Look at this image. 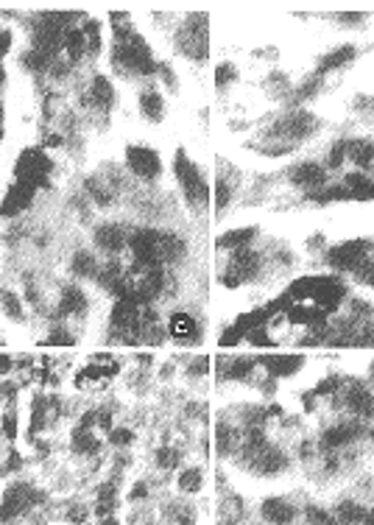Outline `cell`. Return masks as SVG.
I'll list each match as a JSON object with an SVG mask.
<instances>
[{
  "label": "cell",
  "mask_w": 374,
  "mask_h": 525,
  "mask_svg": "<svg viewBox=\"0 0 374 525\" xmlns=\"http://www.w3.org/2000/svg\"><path fill=\"white\" fill-rule=\"evenodd\" d=\"M174 174H176V182L185 193L187 204L193 210H204L210 204V184L201 176V168L187 157L185 148H176V154H174Z\"/></svg>",
  "instance_id": "1"
},
{
  "label": "cell",
  "mask_w": 374,
  "mask_h": 525,
  "mask_svg": "<svg viewBox=\"0 0 374 525\" xmlns=\"http://www.w3.org/2000/svg\"><path fill=\"white\" fill-rule=\"evenodd\" d=\"M176 48L193 62H204L210 53V17L204 11L187 14V20L179 26Z\"/></svg>",
  "instance_id": "2"
},
{
  "label": "cell",
  "mask_w": 374,
  "mask_h": 525,
  "mask_svg": "<svg viewBox=\"0 0 374 525\" xmlns=\"http://www.w3.org/2000/svg\"><path fill=\"white\" fill-rule=\"evenodd\" d=\"M50 174H53V160L47 157L42 148H26L20 151L14 162V182L31 184L37 190L50 187Z\"/></svg>",
  "instance_id": "3"
},
{
  "label": "cell",
  "mask_w": 374,
  "mask_h": 525,
  "mask_svg": "<svg viewBox=\"0 0 374 525\" xmlns=\"http://www.w3.org/2000/svg\"><path fill=\"white\" fill-rule=\"evenodd\" d=\"M263 268V258L260 252H254L251 246H243V249H234L230 255V268L221 274V282L227 288H237L243 282H251Z\"/></svg>",
  "instance_id": "4"
},
{
  "label": "cell",
  "mask_w": 374,
  "mask_h": 525,
  "mask_svg": "<svg viewBox=\"0 0 374 525\" xmlns=\"http://www.w3.org/2000/svg\"><path fill=\"white\" fill-rule=\"evenodd\" d=\"M126 168L142 182H154L162 174V160L148 145H129L126 148Z\"/></svg>",
  "instance_id": "5"
},
{
  "label": "cell",
  "mask_w": 374,
  "mask_h": 525,
  "mask_svg": "<svg viewBox=\"0 0 374 525\" xmlns=\"http://www.w3.org/2000/svg\"><path fill=\"white\" fill-rule=\"evenodd\" d=\"M366 252H369L366 241H344L329 249L327 262L338 271H358L366 260Z\"/></svg>",
  "instance_id": "6"
},
{
  "label": "cell",
  "mask_w": 374,
  "mask_h": 525,
  "mask_svg": "<svg viewBox=\"0 0 374 525\" xmlns=\"http://www.w3.org/2000/svg\"><path fill=\"white\" fill-rule=\"evenodd\" d=\"M34 196H37V187L31 184H23V182H11L3 201H0V219H17L23 216L31 204H34Z\"/></svg>",
  "instance_id": "7"
},
{
  "label": "cell",
  "mask_w": 374,
  "mask_h": 525,
  "mask_svg": "<svg viewBox=\"0 0 374 525\" xmlns=\"http://www.w3.org/2000/svg\"><path fill=\"white\" fill-rule=\"evenodd\" d=\"M288 179H290L293 187H302V190L313 193V190H322V187H324L327 171H324L319 162H299V165H293V168L288 171Z\"/></svg>",
  "instance_id": "8"
},
{
  "label": "cell",
  "mask_w": 374,
  "mask_h": 525,
  "mask_svg": "<svg viewBox=\"0 0 374 525\" xmlns=\"http://www.w3.org/2000/svg\"><path fill=\"white\" fill-rule=\"evenodd\" d=\"M95 246L106 255H120L126 246H129V235L120 223H101L95 226V235H93Z\"/></svg>",
  "instance_id": "9"
},
{
  "label": "cell",
  "mask_w": 374,
  "mask_h": 525,
  "mask_svg": "<svg viewBox=\"0 0 374 525\" xmlns=\"http://www.w3.org/2000/svg\"><path fill=\"white\" fill-rule=\"evenodd\" d=\"M313 129H316V118H313V115H307V112H293V115H288L285 121H280V126H274V134L285 137L288 143H296V140H305Z\"/></svg>",
  "instance_id": "10"
},
{
  "label": "cell",
  "mask_w": 374,
  "mask_h": 525,
  "mask_svg": "<svg viewBox=\"0 0 374 525\" xmlns=\"http://www.w3.org/2000/svg\"><path fill=\"white\" fill-rule=\"evenodd\" d=\"M254 360L260 366H266V372L271 377H290V375H296L305 366V358L302 355H285V352H280V355H260Z\"/></svg>",
  "instance_id": "11"
},
{
  "label": "cell",
  "mask_w": 374,
  "mask_h": 525,
  "mask_svg": "<svg viewBox=\"0 0 374 525\" xmlns=\"http://www.w3.org/2000/svg\"><path fill=\"white\" fill-rule=\"evenodd\" d=\"M87 307H90L87 294H84L79 285H64V288H62V294H59V307H56L59 316H64V319H81V316L87 313Z\"/></svg>",
  "instance_id": "12"
},
{
  "label": "cell",
  "mask_w": 374,
  "mask_h": 525,
  "mask_svg": "<svg viewBox=\"0 0 374 525\" xmlns=\"http://www.w3.org/2000/svg\"><path fill=\"white\" fill-rule=\"evenodd\" d=\"M168 333L179 344H193V341L201 338V330H198V324H196V319L190 313H174L168 319Z\"/></svg>",
  "instance_id": "13"
},
{
  "label": "cell",
  "mask_w": 374,
  "mask_h": 525,
  "mask_svg": "<svg viewBox=\"0 0 374 525\" xmlns=\"http://www.w3.org/2000/svg\"><path fill=\"white\" fill-rule=\"evenodd\" d=\"M84 104H93L95 109L109 112L112 104H115V87H112V82H109L106 76H93L90 92L84 95Z\"/></svg>",
  "instance_id": "14"
},
{
  "label": "cell",
  "mask_w": 374,
  "mask_h": 525,
  "mask_svg": "<svg viewBox=\"0 0 374 525\" xmlns=\"http://www.w3.org/2000/svg\"><path fill=\"white\" fill-rule=\"evenodd\" d=\"M296 517V509L285 497H268L263 503V520L271 525H290Z\"/></svg>",
  "instance_id": "15"
},
{
  "label": "cell",
  "mask_w": 374,
  "mask_h": 525,
  "mask_svg": "<svg viewBox=\"0 0 374 525\" xmlns=\"http://www.w3.org/2000/svg\"><path fill=\"white\" fill-rule=\"evenodd\" d=\"M355 56H358V48H355V45H338V48H332L327 56L319 59V76H322V73H329V70H338V67H344V65H349Z\"/></svg>",
  "instance_id": "16"
},
{
  "label": "cell",
  "mask_w": 374,
  "mask_h": 525,
  "mask_svg": "<svg viewBox=\"0 0 374 525\" xmlns=\"http://www.w3.org/2000/svg\"><path fill=\"white\" fill-rule=\"evenodd\" d=\"M140 115L151 123H159L165 118V98L157 89H145L140 92Z\"/></svg>",
  "instance_id": "17"
},
{
  "label": "cell",
  "mask_w": 374,
  "mask_h": 525,
  "mask_svg": "<svg viewBox=\"0 0 374 525\" xmlns=\"http://www.w3.org/2000/svg\"><path fill=\"white\" fill-rule=\"evenodd\" d=\"M70 268H73V274L79 280H98V274H101V262H98L93 252H76Z\"/></svg>",
  "instance_id": "18"
},
{
  "label": "cell",
  "mask_w": 374,
  "mask_h": 525,
  "mask_svg": "<svg viewBox=\"0 0 374 525\" xmlns=\"http://www.w3.org/2000/svg\"><path fill=\"white\" fill-rule=\"evenodd\" d=\"M257 235V226H243V229H230V232H224L221 238H218V249L224 252V249H243V246H249L251 243V238Z\"/></svg>",
  "instance_id": "19"
},
{
  "label": "cell",
  "mask_w": 374,
  "mask_h": 525,
  "mask_svg": "<svg viewBox=\"0 0 374 525\" xmlns=\"http://www.w3.org/2000/svg\"><path fill=\"white\" fill-rule=\"evenodd\" d=\"M64 50H67V62H70V65H76L79 59L87 56V37H84L81 26H76V28L67 31V37H64Z\"/></svg>",
  "instance_id": "20"
},
{
  "label": "cell",
  "mask_w": 374,
  "mask_h": 525,
  "mask_svg": "<svg viewBox=\"0 0 374 525\" xmlns=\"http://www.w3.org/2000/svg\"><path fill=\"white\" fill-rule=\"evenodd\" d=\"M346 157L358 165V168H372L374 165V143H369V140H355V143H349L346 145Z\"/></svg>",
  "instance_id": "21"
},
{
  "label": "cell",
  "mask_w": 374,
  "mask_h": 525,
  "mask_svg": "<svg viewBox=\"0 0 374 525\" xmlns=\"http://www.w3.org/2000/svg\"><path fill=\"white\" fill-rule=\"evenodd\" d=\"M232 196H234V184L227 179V174L221 171V174L215 176V187H212V201H215V213H218V216H224V210L230 207Z\"/></svg>",
  "instance_id": "22"
},
{
  "label": "cell",
  "mask_w": 374,
  "mask_h": 525,
  "mask_svg": "<svg viewBox=\"0 0 374 525\" xmlns=\"http://www.w3.org/2000/svg\"><path fill=\"white\" fill-rule=\"evenodd\" d=\"M251 330V319H249V313H243V316H237L234 319V324L221 336V347L224 350H230V347H234V344H240V341H246V333Z\"/></svg>",
  "instance_id": "23"
},
{
  "label": "cell",
  "mask_w": 374,
  "mask_h": 525,
  "mask_svg": "<svg viewBox=\"0 0 374 525\" xmlns=\"http://www.w3.org/2000/svg\"><path fill=\"white\" fill-rule=\"evenodd\" d=\"M346 405L358 416H374V394L366 392V389H352L346 394Z\"/></svg>",
  "instance_id": "24"
},
{
  "label": "cell",
  "mask_w": 374,
  "mask_h": 525,
  "mask_svg": "<svg viewBox=\"0 0 374 525\" xmlns=\"http://www.w3.org/2000/svg\"><path fill=\"white\" fill-rule=\"evenodd\" d=\"M98 436H95L90 428H81V425H76V431H73V450L79 453V455H95L98 453Z\"/></svg>",
  "instance_id": "25"
},
{
  "label": "cell",
  "mask_w": 374,
  "mask_h": 525,
  "mask_svg": "<svg viewBox=\"0 0 374 525\" xmlns=\"http://www.w3.org/2000/svg\"><path fill=\"white\" fill-rule=\"evenodd\" d=\"M335 514H338V525H361L363 517H366V509L361 503H355V500H344L335 509Z\"/></svg>",
  "instance_id": "26"
},
{
  "label": "cell",
  "mask_w": 374,
  "mask_h": 525,
  "mask_svg": "<svg viewBox=\"0 0 374 525\" xmlns=\"http://www.w3.org/2000/svg\"><path fill=\"white\" fill-rule=\"evenodd\" d=\"M0 310H3V316H8L11 321H23V319H26L20 297H17L14 291H8V288L0 291Z\"/></svg>",
  "instance_id": "27"
},
{
  "label": "cell",
  "mask_w": 374,
  "mask_h": 525,
  "mask_svg": "<svg viewBox=\"0 0 374 525\" xmlns=\"http://www.w3.org/2000/svg\"><path fill=\"white\" fill-rule=\"evenodd\" d=\"M87 196L93 199L98 207H109V204H112V193L106 190V184H103L98 176H90V179H87Z\"/></svg>",
  "instance_id": "28"
},
{
  "label": "cell",
  "mask_w": 374,
  "mask_h": 525,
  "mask_svg": "<svg viewBox=\"0 0 374 525\" xmlns=\"http://www.w3.org/2000/svg\"><path fill=\"white\" fill-rule=\"evenodd\" d=\"M352 436H355V428H349V425H335V428H329L327 433H324V444L327 447H341V444H346V441H352Z\"/></svg>",
  "instance_id": "29"
},
{
  "label": "cell",
  "mask_w": 374,
  "mask_h": 525,
  "mask_svg": "<svg viewBox=\"0 0 374 525\" xmlns=\"http://www.w3.org/2000/svg\"><path fill=\"white\" fill-rule=\"evenodd\" d=\"M234 82H237V67H234L232 62H221V65L215 67V87L224 92V89L230 87V84H234Z\"/></svg>",
  "instance_id": "30"
},
{
  "label": "cell",
  "mask_w": 374,
  "mask_h": 525,
  "mask_svg": "<svg viewBox=\"0 0 374 525\" xmlns=\"http://www.w3.org/2000/svg\"><path fill=\"white\" fill-rule=\"evenodd\" d=\"M179 489L182 492H198L201 489V470L198 467H187V470H182V475H179Z\"/></svg>",
  "instance_id": "31"
},
{
  "label": "cell",
  "mask_w": 374,
  "mask_h": 525,
  "mask_svg": "<svg viewBox=\"0 0 374 525\" xmlns=\"http://www.w3.org/2000/svg\"><path fill=\"white\" fill-rule=\"evenodd\" d=\"M215 433H218V436H215V447H218V453H221V455H227V453L234 447V436H237V433H234L227 422H221Z\"/></svg>",
  "instance_id": "32"
},
{
  "label": "cell",
  "mask_w": 374,
  "mask_h": 525,
  "mask_svg": "<svg viewBox=\"0 0 374 525\" xmlns=\"http://www.w3.org/2000/svg\"><path fill=\"white\" fill-rule=\"evenodd\" d=\"M50 336L45 338V344H53V347H70L73 344V336L64 330V324H50Z\"/></svg>",
  "instance_id": "33"
},
{
  "label": "cell",
  "mask_w": 374,
  "mask_h": 525,
  "mask_svg": "<svg viewBox=\"0 0 374 525\" xmlns=\"http://www.w3.org/2000/svg\"><path fill=\"white\" fill-rule=\"evenodd\" d=\"M3 433H6L8 441L17 438V411H14V405H8V408L3 411Z\"/></svg>",
  "instance_id": "34"
},
{
  "label": "cell",
  "mask_w": 374,
  "mask_h": 525,
  "mask_svg": "<svg viewBox=\"0 0 374 525\" xmlns=\"http://www.w3.org/2000/svg\"><path fill=\"white\" fill-rule=\"evenodd\" d=\"M109 441H112L115 447H126V444L135 441V433H132L129 428H112V431H109Z\"/></svg>",
  "instance_id": "35"
},
{
  "label": "cell",
  "mask_w": 374,
  "mask_h": 525,
  "mask_svg": "<svg viewBox=\"0 0 374 525\" xmlns=\"http://www.w3.org/2000/svg\"><path fill=\"white\" fill-rule=\"evenodd\" d=\"M319 87H322V79H319V76H313L310 82H305L302 87L296 89V101H305V98H313V95L319 92Z\"/></svg>",
  "instance_id": "36"
},
{
  "label": "cell",
  "mask_w": 374,
  "mask_h": 525,
  "mask_svg": "<svg viewBox=\"0 0 374 525\" xmlns=\"http://www.w3.org/2000/svg\"><path fill=\"white\" fill-rule=\"evenodd\" d=\"M307 517H310V525H338V520H332L327 512H322V509H310Z\"/></svg>",
  "instance_id": "37"
},
{
  "label": "cell",
  "mask_w": 374,
  "mask_h": 525,
  "mask_svg": "<svg viewBox=\"0 0 374 525\" xmlns=\"http://www.w3.org/2000/svg\"><path fill=\"white\" fill-rule=\"evenodd\" d=\"M157 464H159V467H165V470H168V467H174V464H176V453H174L171 447H162V450L157 453Z\"/></svg>",
  "instance_id": "38"
},
{
  "label": "cell",
  "mask_w": 374,
  "mask_h": 525,
  "mask_svg": "<svg viewBox=\"0 0 374 525\" xmlns=\"http://www.w3.org/2000/svg\"><path fill=\"white\" fill-rule=\"evenodd\" d=\"M11 43H14L11 28H3V26H0V65H3V56L11 50Z\"/></svg>",
  "instance_id": "39"
},
{
  "label": "cell",
  "mask_w": 374,
  "mask_h": 525,
  "mask_svg": "<svg viewBox=\"0 0 374 525\" xmlns=\"http://www.w3.org/2000/svg\"><path fill=\"white\" fill-rule=\"evenodd\" d=\"M14 369H17V358H11V355L0 352V375L6 377V375H11Z\"/></svg>",
  "instance_id": "40"
},
{
  "label": "cell",
  "mask_w": 374,
  "mask_h": 525,
  "mask_svg": "<svg viewBox=\"0 0 374 525\" xmlns=\"http://www.w3.org/2000/svg\"><path fill=\"white\" fill-rule=\"evenodd\" d=\"M157 73H162V82L168 84V89H171V92H176V76H174L171 65H159V70H157Z\"/></svg>",
  "instance_id": "41"
},
{
  "label": "cell",
  "mask_w": 374,
  "mask_h": 525,
  "mask_svg": "<svg viewBox=\"0 0 374 525\" xmlns=\"http://www.w3.org/2000/svg\"><path fill=\"white\" fill-rule=\"evenodd\" d=\"M207 366H210V358H196V360L190 363V375H204Z\"/></svg>",
  "instance_id": "42"
},
{
  "label": "cell",
  "mask_w": 374,
  "mask_h": 525,
  "mask_svg": "<svg viewBox=\"0 0 374 525\" xmlns=\"http://www.w3.org/2000/svg\"><path fill=\"white\" fill-rule=\"evenodd\" d=\"M59 145H62V134H45L42 148H59Z\"/></svg>",
  "instance_id": "43"
},
{
  "label": "cell",
  "mask_w": 374,
  "mask_h": 525,
  "mask_svg": "<svg viewBox=\"0 0 374 525\" xmlns=\"http://www.w3.org/2000/svg\"><path fill=\"white\" fill-rule=\"evenodd\" d=\"M145 492H148V489H145V483H137V486H135V492H132V500H140V497H145Z\"/></svg>",
  "instance_id": "44"
},
{
  "label": "cell",
  "mask_w": 374,
  "mask_h": 525,
  "mask_svg": "<svg viewBox=\"0 0 374 525\" xmlns=\"http://www.w3.org/2000/svg\"><path fill=\"white\" fill-rule=\"evenodd\" d=\"M363 525H374V509H372V512L366 509V517H363Z\"/></svg>",
  "instance_id": "45"
},
{
  "label": "cell",
  "mask_w": 374,
  "mask_h": 525,
  "mask_svg": "<svg viewBox=\"0 0 374 525\" xmlns=\"http://www.w3.org/2000/svg\"><path fill=\"white\" fill-rule=\"evenodd\" d=\"M355 20H361V14H346V17H341V23H355Z\"/></svg>",
  "instance_id": "46"
},
{
  "label": "cell",
  "mask_w": 374,
  "mask_h": 525,
  "mask_svg": "<svg viewBox=\"0 0 374 525\" xmlns=\"http://www.w3.org/2000/svg\"><path fill=\"white\" fill-rule=\"evenodd\" d=\"M0 123H3V104H0ZM0 137H3V126H0Z\"/></svg>",
  "instance_id": "47"
},
{
  "label": "cell",
  "mask_w": 374,
  "mask_h": 525,
  "mask_svg": "<svg viewBox=\"0 0 374 525\" xmlns=\"http://www.w3.org/2000/svg\"><path fill=\"white\" fill-rule=\"evenodd\" d=\"M103 525H118V523H115V520H112V517H109V520H106V523H103Z\"/></svg>",
  "instance_id": "48"
},
{
  "label": "cell",
  "mask_w": 374,
  "mask_h": 525,
  "mask_svg": "<svg viewBox=\"0 0 374 525\" xmlns=\"http://www.w3.org/2000/svg\"><path fill=\"white\" fill-rule=\"evenodd\" d=\"M372 375H374V363H372Z\"/></svg>",
  "instance_id": "49"
}]
</instances>
